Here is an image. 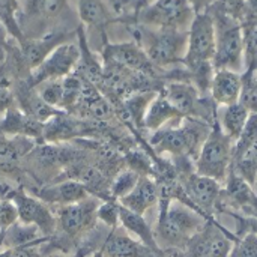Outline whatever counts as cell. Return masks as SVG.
<instances>
[{
    "label": "cell",
    "instance_id": "83f0119b",
    "mask_svg": "<svg viewBox=\"0 0 257 257\" xmlns=\"http://www.w3.org/2000/svg\"><path fill=\"white\" fill-rule=\"evenodd\" d=\"M17 2L15 0H0V23L17 38L20 42L24 41L23 30L17 23Z\"/></svg>",
    "mask_w": 257,
    "mask_h": 257
},
{
    "label": "cell",
    "instance_id": "d590c367",
    "mask_svg": "<svg viewBox=\"0 0 257 257\" xmlns=\"http://www.w3.org/2000/svg\"><path fill=\"white\" fill-rule=\"evenodd\" d=\"M245 20H257V0H245Z\"/></svg>",
    "mask_w": 257,
    "mask_h": 257
},
{
    "label": "cell",
    "instance_id": "7bdbcfd3",
    "mask_svg": "<svg viewBox=\"0 0 257 257\" xmlns=\"http://www.w3.org/2000/svg\"><path fill=\"white\" fill-rule=\"evenodd\" d=\"M254 81H256V87H257V69L254 71Z\"/></svg>",
    "mask_w": 257,
    "mask_h": 257
},
{
    "label": "cell",
    "instance_id": "e575fe53",
    "mask_svg": "<svg viewBox=\"0 0 257 257\" xmlns=\"http://www.w3.org/2000/svg\"><path fill=\"white\" fill-rule=\"evenodd\" d=\"M188 2L193 6V9H194L196 14L208 12L214 6V3H215V0H188Z\"/></svg>",
    "mask_w": 257,
    "mask_h": 257
},
{
    "label": "cell",
    "instance_id": "7402d4cb",
    "mask_svg": "<svg viewBox=\"0 0 257 257\" xmlns=\"http://www.w3.org/2000/svg\"><path fill=\"white\" fill-rule=\"evenodd\" d=\"M140 175L136 173L134 170L125 167L122 169L111 181V187H110V194H111V199L113 200H120L122 197L128 196L134 187L137 185V182L140 181Z\"/></svg>",
    "mask_w": 257,
    "mask_h": 257
},
{
    "label": "cell",
    "instance_id": "74e56055",
    "mask_svg": "<svg viewBox=\"0 0 257 257\" xmlns=\"http://www.w3.org/2000/svg\"><path fill=\"white\" fill-rule=\"evenodd\" d=\"M0 257H15V248H5L0 251Z\"/></svg>",
    "mask_w": 257,
    "mask_h": 257
},
{
    "label": "cell",
    "instance_id": "9c48e42d",
    "mask_svg": "<svg viewBox=\"0 0 257 257\" xmlns=\"http://www.w3.org/2000/svg\"><path fill=\"white\" fill-rule=\"evenodd\" d=\"M104 60L105 63H113L122 66L125 69L140 72L154 78L163 77V69L157 68L145 53V50L136 42H122V44H110L104 48Z\"/></svg>",
    "mask_w": 257,
    "mask_h": 257
},
{
    "label": "cell",
    "instance_id": "30bf717a",
    "mask_svg": "<svg viewBox=\"0 0 257 257\" xmlns=\"http://www.w3.org/2000/svg\"><path fill=\"white\" fill-rule=\"evenodd\" d=\"M18 209V220L23 224H30L38 227V230L45 236H51L57 229V218L50 211L48 205L38 197H33L24 191H17L12 197Z\"/></svg>",
    "mask_w": 257,
    "mask_h": 257
},
{
    "label": "cell",
    "instance_id": "836d02e7",
    "mask_svg": "<svg viewBox=\"0 0 257 257\" xmlns=\"http://www.w3.org/2000/svg\"><path fill=\"white\" fill-rule=\"evenodd\" d=\"M42 241L39 242H33V244H27V245H23V247H17L15 248V257H42L39 250H38V245L41 244Z\"/></svg>",
    "mask_w": 257,
    "mask_h": 257
},
{
    "label": "cell",
    "instance_id": "52a82bcc",
    "mask_svg": "<svg viewBox=\"0 0 257 257\" xmlns=\"http://www.w3.org/2000/svg\"><path fill=\"white\" fill-rule=\"evenodd\" d=\"M99 199L90 196L78 203L59 206L57 212V229H60L69 239L83 238L89 233L96 223V211Z\"/></svg>",
    "mask_w": 257,
    "mask_h": 257
},
{
    "label": "cell",
    "instance_id": "484cf974",
    "mask_svg": "<svg viewBox=\"0 0 257 257\" xmlns=\"http://www.w3.org/2000/svg\"><path fill=\"white\" fill-rule=\"evenodd\" d=\"M257 143V113H250V117L233 145V161L241 158L253 145Z\"/></svg>",
    "mask_w": 257,
    "mask_h": 257
},
{
    "label": "cell",
    "instance_id": "6da1fadb",
    "mask_svg": "<svg viewBox=\"0 0 257 257\" xmlns=\"http://www.w3.org/2000/svg\"><path fill=\"white\" fill-rule=\"evenodd\" d=\"M160 212L154 226L155 241L161 251H181L208 223L197 209L181 200H164L158 203Z\"/></svg>",
    "mask_w": 257,
    "mask_h": 257
},
{
    "label": "cell",
    "instance_id": "1f68e13d",
    "mask_svg": "<svg viewBox=\"0 0 257 257\" xmlns=\"http://www.w3.org/2000/svg\"><path fill=\"white\" fill-rule=\"evenodd\" d=\"M18 221V209L12 200L0 199V230L5 233Z\"/></svg>",
    "mask_w": 257,
    "mask_h": 257
},
{
    "label": "cell",
    "instance_id": "d6986e66",
    "mask_svg": "<svg viewBox=\"0 0 257 257\" xmlns=\"http://www.w3.org/2000/svg\"><path fill=\"white\" fill-rule=\"evenodd\" d=\"M60 35H44L35 39H24L21 42L23 57L24 62L32 68H38L45 57L57 47L60 45Z\"/></svg>",
    "mask_w": 257,
    "mask_h": 257
},
{
    "label": "cell",
    "instance_id": "603a6c76",
    "mask_svg": "<svg viewBox=\"0 0 257 257\" xmlns=\"http://www.w3.org/2000/svg\"><path fill=\"white\" fill-rule=\"evenodd\" d=\"M238 176H241L251 187L257 178V143L253 145L241 158L232 163V169Z\"/></svg>",
    "mask_w": 257,
    "mask_h": 257
},
{
    "label": "cell",
    "instance_id": "8fae6325",
    "mask_svg": "<svg viewBox=\"0 0 257 257\" xmlns=\"http://www.w3.org/2000/svg\"><path fill=\"white\" fill-rule=\"evenodd\" d=\"M181 182L190 202L196 206L199 212H202L205 217L209 218V215L214 214L215 208L220 203L223 184H220L212 178L202 176L197 173L190 175Z\"/></svg>",
    "mask_w": 257,
    "mask_h": 257
},
{
    "label": "cell",
    "instance_id": "5bb4252c",
    "mask_svg": "<svg viewBox=\"0 0 257 257\" xmlns=\"http://www.w3.org/2000/svg\"><path fill=\"white\" fill-rule=\"evenodd\" d=\"M36 197L45 202L47 205H59L66 206L72 203H78L87 197H90L87 188L74 179H66L54 185H47L36 191Z\"/></svg>",
    "mask_w": 257,
    "mask_h": 257
},
{
    "label": "cell",
    "instance_id": "ba28073f",
    "mask_svg": "<svg viewBox=\"0 0 257 257\" xmlns=\"http://www.w3.org/2000/svg\"><path fill=\"white\" fill-rule=\"evenodd\" d=\"M81 57V50L75 44L62 42L57 45L45 60L33 69L30 83L32 86H39L45 81L60 80L72 74L74 68L78 65Z\"/></svg>",
    "mask_w": 257,
    "mask_h": 257
},
{
    "label": "cell",
    "instance_id": "9a60e30c",
    "mask_svg": "<svg viewBox=\"0 0 257 257\" xmlns=\"http://www.w3.org/2000/svg\"><path fill=\"white\" fill-rule=\"evenodd\" d=\"M119 203L123 208L145 217L148 211L160 203V188L155 179L152 176H142L134 190L128 196L122 197Z\"/></svg>",
    "mask_w": 257,
    "mask_h": 257
},
{
    "label": "cell",
    "instance_id": "ab89813d",
    "mask_svg": "<svg viewBox=\"0 0 257 257\" xmlns=\"http://www.w3.org/2000/svg\"><path fill=\"white\" fill-rule=\"evenodd\" d=\"M90 257H104V254H102V251H101V250H98V251H95V253H93Z\"/></svg>",
    "mask_w": 257,
    "mask_h": 257
},
{
    "label": "cell",
    "instance_id": "8d00e7d4",
    "mask_svg": "<svg viewBox=\"0 0 257 257\" xmlns=\"http://www.w3.org/2000/svg\"><path fill=\"white\" fill-rule=\"evenodd\" d=\"M105 2H108V3H110V5L117 11V12H119V11L122 9V6L125 5V2H126V0H105Z\"/></svg>",
    "mask_w": 257,
    "mask_h": 257
},
{
    "label": "cell",
    "instance_id": "d4e9b609",
    "mask_svg": "<svg viewBox=\"0 0 257 257\" xmlns=\"http://www.w3.org/2000/svg\"><path fill=\"white\" fill-rule=\"evenodd\" d=\"M125 166L140 176H152L154 173V158L149 157V154L145 149L131 148L125 154Z\"/></svg>",
    "mask_w": 257,
    "mask_h": 257
},
{
    "label": "cell",
    "instance_id": "7a4b0ae2",
    "mask_svg": "<svg viewBox=\"0 0 257 257\" xmlns=\"http://www.w3.org/2000/svg\"><path fill=\"white\" fill-rule=\"evenodd\" d=\"M215 27L214 68L227 69L238 74L245 72V44L242 23L212 6L208 11Z\"/></svg>",
    "mask_w": 257,
    "mask_h": 257
},
{
    "label": "cell",
    "instance_id": "f1b7e54d",
    "mask_svg": "<svg viewBox=\"0 0 257 257\" xmlns=\"http://www.w3.org/2000/svg\"><path fill=\"white\" fill-rule=\"evenodd\" d=\"M119 202L117 200H105L102 203H99L98 211H96V218L105 224L110 229H114L117 226H120L119 223Z\"/></svg>",
    "mask_w": 257,
    "mask_h": 257
},
{
    "label": "cell",
    "instance_id": "7c38bea8",
    "mask_svg": "<svg viewBox=\"0 0 257 257\" xmlns=\"http://www.w3.org/2000/svg\"><path fill=\"white\" fill-rule=\"evenodd\" d=\"M101 251L104 257H157L158 254L130 235L122 226L111 229Z\"/></svg>",
    "mask_w": 257,
    "mask_h": 257
},
{
    "label": "cell",
    "instance_id": "4fadbf2b",
    "mask_svg": "<svg viewBox=\"0 0 257 257\" xmlns=\"http://www.w3.org/2000/svg\"><path fill=\"white\" fill-rule=\"evenodd\" d=\"M241 90H242V74L227 69L215 71L212 77L209 95L218 107L233 105L239 102Z\"/></svg>",
    "mask_w": 257,
    "mask_h": 257
},
{
    "label": "cell",
    "instance_id": "60d3db41",
    "mask_svg": "<svg viewBox=\"0 0 257 257\" xmlns=\"http://www.w3.org/2000/svg\"><path fill=\"white\" fill-rule=\"evenodd\" d=\"M253 190H254V194L257 196V178L256 181H254V184H253Z\"/></svg>",
    "mask_w": 257,
    "mask_h": 257
},
{
    "label": "cell",
    "instance_id": "277c9868",
    "mask_svg": "<svg viewBox=\"0 0 257 257\" xmlns=\"http://www.w3.org/2000/svg\"><path fill=\"white\" fill-rule=\"evenodd\" d=\"M233 140L223 133L218 122L214 123L194 161L196 173L212 178L224 185L233 163Z\"/></svg>",
    "mask_w": 257,
    "mask_h": 257
},
{
    "label": "cell",
    "instance_id": "f546056e",
    "mask_svg": "<svg viewBox=\"0 0 257 257\" xmlns=\"http://www.w3.org/2000/svg\"><path fill=\"white\" fill-rule=\"evenodd\" d=\"M39 96L51 107L54 108H60L62 104V96H63V84H62V78L60 80H51V81H45L42 83V87L38 90Z\"/></svg>",
    "mask_w": 257,
    "mask_h": 257
},
{
    "label": "cell",
    "instance_id": "f35d334b",
    "mask_svg": "<svg viewBox=\"0 0 257 257\" xmlns=\"http://www.w3.org/2000/svg\"><path fill=\"white\" fill-rule=\"evenodd\" d=\"M47 257H71V256H68V254H63V253H51V254H48Z\"/></svg>",
    "mask_w": 257,
    "mask_h": 257
},
{
    "label": "cell",
    "instance_id": "3957f363",
    "mask_svg": "<svg viewBox=\"0 0 257 257\" xmlns=\"http://www.w3.org/2000/svg\"><path fill=\"white\" fill-rule=\"evenodd\" d=\"M137 44L149 60L160 69L184 65L188 47V32L175 29H149L137 26L134 32Z\"/></svg>",
    "mask_w": 257,
    "mask_h": 257
},
{
    "label": "cell",
    "instance_id": "ffe728a7",
    "mask_svg": "<svg viewBox=\"0 0 257 257\" xmlns=\"http://www.w3.org/2000/svg\"><path fill=\"white\" fill-rule=\"evenodd\" d=\"M78 17L90 27L101 29L110 21V11L105 0H78Z\"/></svg>",
    "mask_w": 257,
    "mask_h": 257
},
{
    "label": "cell",
    "instance_id": "4dcf8cb0",
    "mask_svg": "<svg viewBox=\"0 0 257 257\" xmlns=\"http://www.w3.org/2000/svg\"><path fill=\"white\" fill-rule=\"evenodd\" d=\"M230 257H257V232H248L242 238H239Z\"/></svg>",
    "mask_w": 257,
    "mask_h": 257
},
{
    "label": "cell",
    "instance_id": "8992f818",
    "mask_svg": "<svg viewBox=\"0 0 257 257\" xmlns=\"http://www.w3.org/2000/svg\"><path fill=\"white\" fill-rule=\"evenodd\" d=\"M236 241L215 221L208 220L206 226L190 239L184 250L170 253H175V257H230Z\"/></svg>",
    "mask_w": 257,
    "mask_h": 257
},
{
    "label": "cell",
    "instance_id": "b9f144b4",
    "mask_svg": "<svg viewBox=\"0 0 257 257\" xmlns=\"http://www.w3.org/2000/svg\"><path fill=\"white\" fill-rule=\"evenodd\" d=\"M143 2V5H149V3H154L155 0H142Z\"/></svg>",
    "mask_w": 257,
    "mask_h": 257
},
{
    "label": "cell",
    "instance_id": "ac0fdd59",
    "mask_svg": "<svg viewBox=\"0 0 257 257\" xmlns=\"http://www.w3.org/2000/svg\"><path fill=\"white\" fill-rule=\"evenodd\" d=\"M248 117H250V111L241 102H236L233 105L218 107V113H217V122L220 128L226 136H229L233 140V143L239 139Z\"/></svg>",
    "mask_w": 257,
    "mask_h": 257
},
{
    "label": "cell",
    "instance_id": "cb8c5ba5",
    "mask_svg": "<svg viewBox=\"0 0 257 257\" xmlns=\"http://www.w3.org/2000/svg\"><path fill=\"white\" fill-rule=\"evenodd\" d=\"M244 44H245V71L257 69V20L242 21Z\"/></svg>",
    "mask_w": 257,
    "mask_h": 257
},
{
    "label": "cell",
    "instance_id": "44dd1931",
    "mask_svg": "<svg viewBox=\"0 0 257 257\" xmlns=\"http://www.w3.org/2000/svg\"><path fill=\"white\" fill-rule=\"evenodd\" d=\"M66 8V0H26L24 12L30 18L50 21L57 18Z\"/></svg>",
    "mask_w": 257,
    "mask_h": 257
},
{
    "label": "cell",
    "instance_id": "2e32d148",
    "mask_svg": "<svg viewBox=\"0 0 257 257\" xmlns=\"http://www.w3.org/2000/svg\"><path fill=\"white\" fill-rule=\"evenodd\" d=\"M184 116L167 101V98L160 92L151 102L145 116V131L157 133L163 126L181 123Z\"/></svg>",
    "mask_w": 257,
    "mask_h": 257
},
{
    "label": "cell",
    "instance_id": "e0dca14e",
    "mask_svg": "<svg viewBox=\"0 0 257 257\" xmlns=\"http://www.w3.org/2000/svg\"><path fill=\"white\" fill-rule=\"evenodd\" d=\"M119 223L130 235H133L142 244L149 247L152 251H155L157 254L163 253L160 250L157 241H155L154 227L148 223V220L143 215H139V214H136V212H133V211H130V209H126V208H123L120 205V208H119Z\"/></svg>",
    "mask_w": 257,
    "mask_h": 257
},
{
    "label": "cell",
    "instance_id": "4316f807",
    "mask_svg": "<svg viewBox=\"0 0 257 257\" xmlns=\"http://www.w3.org/2000/svg\"><path fill=\"white\" fill-rule=\"evenodd\" d=\"M24 154H26V151H21L20 146L15 145L12 140L0 142V172H3V173L14 172L18 167L21 157Z\"/></svg>",
    "mask_w": 257,
    "mask_h": 257
},
{
    "label": "cell",
    "instance_id": "5b68a950",
    "mask_svg": "<svg viewBox=\"0 0 257 257\" xmlns=\"http://www.w3.org/2000/svg\"><path fill=\"white\" fill-rule=\"evenodd\" d=\"M196 12L188 0H155L137 12L139 26L149 29H175L188 32Z\"/></svg>",
    "mask_w": 257,
    "mask_h": 257
},
{
    "label": "cell",
    "instance_id": "d6a6232c",
    "mask_svg": "<svg viewBox=\"0 0 257 257\" xmlns=\"http://www.w3.org/2000/svg\"><path fill=\"white\" fill-rule=\"evenodd\" d=\"M214 6L241 23L245 18V0H215Z\"/></svg>",
    "mask_w": 257,
    "mask_h": 257
}]
</instances>
